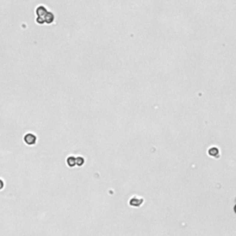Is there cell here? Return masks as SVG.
I'll use <instances>...</instances> for the list:
<instances>
[{
	"label": "cell",
	"mask_w": 236,
	"mask_h": 236,
	"mask_svg": "<svg viewBox=\"0 0 236 236\" xmlns=\"http://www.w3.org/2000/svg\"><path fill=\"white\" fill-rule=\"evenodd\" d=\"M24 140L27 144L33 145L36 142V137L33 133H28V134L24 137Z\"/></svg>",
	"instance_id": "6da1fadb"
},
{
	"label": "cell",
	"mask_w": 236,
	"mask_h": 236,
	"mask_svg": "<svg viewBox=\"0 0 236 236\" xmlns=\"http://www.w3.org/2000/svg\"><path fill=\"white\" fill-rule=\"evenodd\" d=\"M3 186H4V183H3L2 180H0V189H2Z\"/></svg>",
	"instance_id": "7a4b0ae2"
}]
</instances>
